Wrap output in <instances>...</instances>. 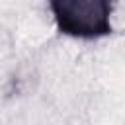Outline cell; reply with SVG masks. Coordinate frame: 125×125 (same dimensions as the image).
Instances as JSON below:
<instances>
[{
  "label": "cell",
  "mask_w": 125,
  "mask_h": 125,
  "mask_svg": "<svg viewBox=\"0 0 125 125\" xmlns=\"http://www.w3.org/2000/svg\"><path fill=\"white\" fill-rule=\"evenodd\" d=\"M57 29L74 39H100L113 31L109 0H53L49 2Z\"/></svg>",
  "instance_id": "6da1fadb"
}]
</instances>
